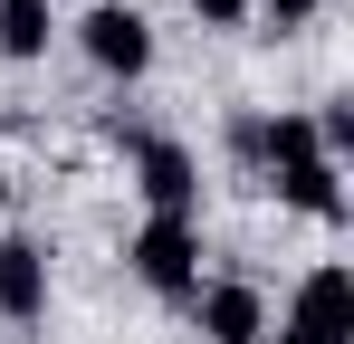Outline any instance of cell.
Listing matches in <instances>:
<instances>
[{"instance_id": "12", "label": "cell", "mask_w": 354, "mask_h": 344, "mask_svg": "<svg viewBox=\"0 0 354 344\" xmlns=\"http://www.w3.org/2000/svg\"><path fill=\"white\" fill-rule=\"evenodd\" d=\"M96 134H106V144H115V153H144V144H153V124H144V115H106V124H96Z\"/></svg>"}, {"instance_id": "9", "label": "cell", "mask_w": 354, "mask_h": 344, "mask_svg": "<svg viewBox=\"0 0 354 344\" xmlns=\"http://www.w3.org/2000/svg\"><path fill=\"white\" fill-rule=\"evenodd\" d=\"M306 124H316V153L345 172V163H354V96H326V106L306 115Z\"/></svg>"}, {"instance_id": "3", "label": "cell", "mask_w": 354, "mask_h": 344, "mask_svg": "<svg viewBox=\"0 0 354 344\" xmlns=\"http://www.w3.org/2000/svg\"><path fill=\"white\" fill-rule=\"evenodd\" d=\"M124 268L153 287V296H192L201 287V220H144L124 239Z\"/></svg>"}, {"instance_id": "5", "label": "cell", "mask_w": 354, "mask_h": 344, "mask_svg": "<svg viewBox=\"0 0 354 344\" xmlns=\"http://www.w3.org/2000/svg\"><path fill=\"white\" fill-rule=\"evenodd\" d=\"M182 306H192V335L201 344H268V296L249 278H211V287H192Z\"/></svg>"}, {"instance_id": "6", "label": "cell", "mask_w": 354, "mask_h": 344, "mask_svg": "<svg viewBox=\"0 0 354 344\" xmlns=\"http://www.w3.org/2000/svg\"><path fill=\"white\" fill-rule=\"evenodd\" d=\"M48 316V239L10 229L0 239V325H39Z\"/></svg>"}, {"instance_id": "7", "label": "cell", "mask_w": 354, "mask_h": 344, "mask_svg": "<svg viewBox=\"0 0 354 344\" xmlns=\"http://www.w3.org/2000/svg\"><path fill=\"white\" fill-rule=\"evenodd\" d=\"M259 191H278V201L306 211V220H345V172L326 163V153H288V163H268Z\"/></svg>"}, {"instance_id": "10", "label": "cell", "mask_w": 354, "mask_h": 344, "mask_svg": "<svg viewBox=\"0 0 354 344\" xmlns=\"http://www.w3.org/2000/svg\"><path fill=\"white\" fill-rule=\"evenodd\" d=\"M230 163L249 172V182H268V124H259V115H230Z\"/></svg>"}, {"instance_id": "11", "label": "cell", "mask_w": 354, "mask_h": 344, "mask_svg": "<svg viewBox=\"0 0 354 344\" xmlns=\"http://www.w3.org/2000/svg\"><path fill=\"white\" fill-rule=\"evenodd\" d=\"M249 10H259L268 29H316V19H326V0H249Z\"/></svg>"}, {"instance_id": "4", "label": "cell", "mask_w": 354, "mask_h": 344, "mask_svg": "<svg viewBox=\"0 0 354 344\" xmlns=\"http://www.w3.org/2000/svg\"><path fill=\"white\" fill-rule=\"evenodd\" d=\"M134 191H144V220H201V163H192V144L153 134L134 153Z\"/></svg>"}, {"instance_id": "13", "label": "cell", "mask_w": 354, "mask_h": 344, "mask_svg": "<svg viewBox=\"0 0 354 344\" xmlns=\"http://www.w3.org/2000/svg\"><path fill=\"white\" fill-rule=\"evenodd\" d=\"M201 29H249V0H192Z\"/></svg>"}, {"instance_id": "8", "label": "cell", "mask_w": 354, "mask_h": 344, "mask_svg": "<svg viewBox=\"0 0 354 344\" xmlns=\"http://www.w3.org/2000/svg\"><path fill=\"white\" fill-rule=\"evenodd\" d=\"M58 39V0H0V57L10 67H39Z\"/></svg>"}, {"instance_id": "1", "label": "cell", "mask_w": 354, "mask_h": 344, "mask_svg": "<svg viewBox=\"0 0 354 344\" xmlns=\"http://www.w3.org/2000/svg\"><path fill=\"white\" fill-rule=\"evenodd\" d=\"M278 344H354V268L345 258H316L297 278L288 316H278Z\"/></svg>"}, {"instance_id": "14", "label": "cell", "mask_w": 354, "mask_h": 344, "mask_svg": "<svg viewBox=\"0 0 354 344\" xmlns=\"http://www.w3.org/2000/svg\"><path fill=\"white\" fill-rule=\"evenodd\" d=\"M0 201H10V163H0Z\"/></svg>"}, {"instance_id": "2", "label": "cell", "mask_w": 354, "mask_h": 344, "mask_svg": "<svg viewBox=\"0 0 354 344\" xmlns=\"http://www.w3.org/2000/svg\"><path fill=\"white\" fill-rule=\"evenodd\" d=\"M77 48H86V67H96V77L134 86V77L153 67V19H144L134 0H96V10L77 19Z\"/></svg>"}]
</instances>
